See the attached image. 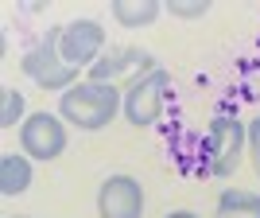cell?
<instances>
[{"instance_id":"1","label":"cell","mask_w":260,"mask_h":218,"mask_svg":"<svg viewBox=\"0 0 260 218\" xmlns=\"http://www.w3.org/2000/svg\"><path fill=\"white\" fill-rule=\"evenodd\" d=\"M117 109H124V98L117 94V86H105V82H78L58 98V117L82 132L105 129L117 117Z\"/></svg>"},{"instance_id":"2","label":"cell","mask_w":260,"mask_h":218,"mask_svg":"<svg viewBox=\"0 0 260 218\" xmlns=\"http://www.w3.org/2000/svg\"><path fill=\"white\" fill-rule=\"evenodd\" d=\"M58 39H62V28H51V32L31 47V51L23 54V74L39 82L43 90H70L78 86V70L74 66H66L62 51H58Z\"/></svg>"},{"instance_id":"3","label":"cell","mask_w":260,"mask_h":218,"mask_svg":"<svg viewBox=\"0 0 260 218\" xmlns=\"http://www.w3.org/2000/svg\"><path fill=\"white\" fill-rule=\"evenodd\" d=\"M171 74L167 70H152V74L136 78L124 94V117L132 129H152L155 121L163 117V98H167Z\"/></svg>"},{"instance_id":"4","label":"cell","mask_w":260,"mask_h":218,"mask_svg":"<svg viewBox=\"0 0 260 218\" xmlns=\"http://www.w3.org/2000/svg\"><path fill=\"white\" fill-rule=\"evenodd\" d=\"M20 148L27 160H58L66 152V129H62V117L54 113H31V117L20 125Z\"/></svg>"},{"instance_id":"5","label":"cell","mask_w":260,"mask_h":218,"mask_svg":"<svg viewBox=\"0 0 260 218\" xmlns=\"http://www.w3.org/2000/svg\"><path fill=\"white\" fill-rule=\"evenodd\" d=\"M249 141V125H241L237 117H214L206 137V156H210V175H233L241 164V148Z\"/></svg>"},{"instance_id":"6","label":"cell","mask_w":260,"mask_h":218,"mask_svg":"<svg viewBox=\"0 0 260 218\" xmlns=\"http://www.w3.org/2000/svg\"><path fill=\"white\" fill-rule=\"evenodd\" d=\"M58 51H62L66 66H74V70H89V66L105 54V28H101L98 20H70L62 28Z\"/></svg>"},{"instance_id":"7","label":"cell","mask_w":260,"mask_h":218,"mask_svg":"<svg viewBox=\"0 0 260 218\" xmlns=\"http://www.w3.org/2000/svg\"><path fill=\"white\" fill-rule=\"evenodd\" d=\"M101 218H140L144 214V187L132 175H109L98 191Z\"/></svg>"},{"instance_id":"8","label":"cell","mask_w":260,"mask_h":218,"mask_svg":"<svg viewBox=\"0 0 260 218\" xmlns=\"http://www.w3.org/2000/svg\"><path fill=\"white\" fill-rule=\"evenodd\" d=\"M152 70H159L155 66V59L148 51H140V47H120V51H109L101 54L98 63L89 66V82H105V86H117L124 74H152Z\"/></svg>"},{"instance_id":"9","label":"cell","mask_w":260,"mask_h":218,"mask_svg":"<svg viewBox=\"0 0 260 218\" xmlns=\"http://www.w3.org/2000/svg\"><path fill=\"white\" fill-rule=\"evenodd\" d=\"M31 187V160L27 156H16V152H4L0 156V195H23Z\"/></svg>"},{"instance_id":"10","label":"cell","mask_w":260,"mask_h":218,"mask_svg":"<svg viewBox=\"0 0 260 218\" xmlns=\"http://www.w3.org/2000/svg\"><path fill=\"white\" fill-rule=\"evenodd\" d=\"M163 0H113V20L120 28H148L159 20Z\"/></svg>"},{"instance_id":"11","label":"cell","mask_w":260,"mask_h":218,"mask_svg":"<svg viewBox=\"0 0 260 218\" xmlns=\"http://www.w3.org/2000/svg\"><path fill=\"white\" fill-rule=\"evenodd\" d=\"M214 218H260V195H252V191H225L217 199Z\"/></svg>"},{"instance_id":"12","label":"cell","mask_w":260,"mask_h":218,"mask_svg":"<svg viewBox=\"0 0 260 218\" xmlns=\"http://www.w3.org/2000/svg\"><path fill=\"white\" fill-rule=\"evenodd\" d=\"M23 117V94L20 90H4V113H0V125L4 129H16V121Z\"/></svg>"},{"instance_id":"13","label":"cell","mask_w":260,"mask_h":218,"mask_svg":"<svg viewBox=\"0 0 260 218\" xmlns=\"http://www.w3.org/2000/svg\"><path fill=\"white\" fill-rule=\"evenodd\" d=\"M167 12L179 16V20H198V16H206V12H210V4H206V0H171Z\"/></svg>"},{"instance_id":"14","label":"cell","mask_w":260,"mask_h":218,"mask_svg":"<svg viewBox=\"0 0 260 218\" xmlns=\"http://www.w3.org/2000/svg\"><path fill=\"white\" fill-rule=\"evenodd\" d=\"M249 156H252V172L260 175V117L249 121Z\"/></svg>"},{"instance_id":"15","label":"cell","mask_w":260,"mask_h":218,"mask_svg":"<svg viewBox=\"0 0 260 218\" xmlns=\"http://www.w3.org/2000/svg\"><path fill=\"white\" fill-rule=\"evenodd\" d=\"M163 218H198V214H190V210H171V214H163Z\"/></svg>"},{"instance_id":"16","label":"cell","mask_w":260,"mask_h":218,"mask_svg":"<svg viewBox=\"0 0 260 218\" xmlns=\"http://www.w3.org/2000/svg\"><path fill=\"white\" fill-rule=\"evenodd\" d=\"M12 218H27V214H12Z\"/></svg>"}]
</instances>
